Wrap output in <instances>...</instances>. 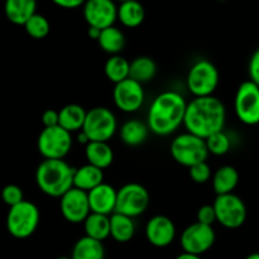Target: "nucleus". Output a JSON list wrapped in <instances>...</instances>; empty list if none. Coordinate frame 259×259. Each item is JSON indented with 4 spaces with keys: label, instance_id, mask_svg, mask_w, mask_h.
<instances>
[{
    "label": "nucleus",
    "instance_id": "f257e3e1",
    "mask_svg": "<svg viewBox=\"0 0 259 259\" xmlns=\"http://www.w3.org/2000/svg\"><path fill=\"white\" fill-rule=\"evenodd\" d=\"M227 119L225 106L220 99L212 96L195 98L187 104L184 125L187 132L202 139L223 132Z\"/></svg>",
    "mask_w": 259,
    "mask_h": 259
},
{
    "label": "nucleus",
    "instance_id": "f03ea898",
    "mask_svg": "<svg viewBox=\"0 0 259 259\" xmlns=\"http://www.w3.org/2000/svg\"><path fill=\"white\" fill-rule=\"evenodd\" d=\"M187 104L184 96L176 91H163L157 95L147 118L149 131L159 137L175 133L184 124Z\"/></svg>",
    "mask_w": 259,
    "mask_h": 259
},
{
    "label": "nucleus",
    "instance_id": "7ed1b4c3",
    "mask_svg": "<svg viewBox=\"0 0 259 259\" xmlns=\"http://www.w3.org/2000/svg\"><path fill=\"white\" fill-rule=\"evenodd\" d=\"M75 169L65 159H43L35 171V182L45 195L61 199L73 187Z\"/></svg>",
    "mask_w": 259,
    "mask_h": 259
},
{
    "label": "nucleus",
    "instance_id": "20e7f679",
    "mask_svg": "<svg viewBox=\"0 0 259 259\" xmlns=\"http://www.w3.org/2000/svg\"><path fill=\"white\" fill-rule=\"evenodd\" d=\"M39 220L40 214L37 205L24 200L20 204L9 207L7 229L12 237L17 239H25L34 234L39 225Z\"/></svg>",
    "mask_w": 259,
    "mask_h": 259
},
{
    "label": "nucleus",
    "instance_id": "39448f33",
    "mask_svg": "<svg viewBox=\"0 0 259 259\" xmlns=\"http://www.w3.org/2000/svg\"><path fill=\"white\" fill-rule=\"evenodd\" d=\"M171 156L175 161L184 167L191 168L201 162H206L209 157L206 142L191 133L179 134L171 143Z\"/></svg>",
    "mask_w": 259,
    "mask_h": 259
},
{
    "label": "nucleus",
    "instance_id": "423d86ee",
    "mask_svg": "<svg viewBox=\"0 0 259 259\" xmlns=\"http://www.w3.org/2000/svg\"><path fill=\"white\" fill-rule=\"evenodd\" d=\"M220 75L217 66L209 60H199L187 73V88L195 98L212 96L219 85Z\"/></svg>",
    "mask_w": 259,
    "mask_h": 259
},
{
    "label": "nucleus",
    "instance_id": "0eeeda50",
    "mask_svg": "<svg viewBox=\"0 0 259 259\" xmlns=\"http://www.w3.org/2000/svg\"><path fill=\"white\" fill-rule=\"evenodd\" d=\"M149 202L151 196L143 185L128 182L118 190L115 212L134 219L148 209Z\"/></svg>",
    "mask_w": 259,
    "mask_h": 259
},
{
    "label": "nucleus",
    "instance_id": "6e6552de",
    "mask_svg": "<svg viewBox=\"0 0 259 259\" xmlns=\"http://www.w3.org/2000/svg\"><path fill=\"white\" fill-rule=\"evenodd\" d=\"M118 121L113 111L104 106H96L88 111L82 132L90 142H108L116 133Z\"/></svg>",
    "mask_w": 259,
    "mask_h": 259
},
{
    "label": "nucleus",
    "instance_id": "1a4fd4ad",
    "mask_svg": "<svg viewBox=\"0 0 259 259\" xmlns=\"http://www.w3.org/2000/svg\"><path fill=\"white\" fill-rule=\"evenodd\" d=\"M72 136L60 125L43 128L38 137V151L45 159H63L72 148Z\"/></svg>",
    "mask_w": 259,
    "mask_h": 259
},
{
    "label": "nucleus",
    "instance_id": "9d476101",
    "mask_svg": "<svg viewBox=\"0 0 259 259\" xmlns=\"http://www.w3.org/2000/svg\"><path fill=\"white\" fill-rule=\"evenodd\" d=\"M212 206L217 214V222L227 229H238L247 220V206L235 194L217 196Z\"/></svg>",
    "mask_w": 259,
    "mask_h": 259
},
{
    "label": "nucleus",
    "instance_id": "9b49d317",
    "mask_svg": "<svg viewBox=\"0 0 259 259\" xmlns=\"http://www.w3.org/2000/svg\"><path fill=\"white\" fill-rule=\"evenodd\" d=\"M234 110L245 125L259 124V86L250 80L240 83L235 94Z\"/></svg>",
    "mask_w": 259,
    "mask_h": 259
},
{
    "label": "nucleus",
    "instance_id": "f8f14e48",
    "mask_svg": "<svg viewBox=\"0 0 259 259\" xmlns=\"http://www.w3.org/2000/svg\"><path fill=\"white\" fill-rule=\"evenodd\" d=\"M217 234L212 227L194 223L189 225L181 234V247L184 253L200 255L210 250L214 245Z\"/></svg>",
    "mask_w": 259,
    "mask_h": 259
},
{
    "label": "nucleus",
    "instance_id": "ddd939ff",
    "mask_svg": "<svg viewBox=\"0 0 259 259\" xmlns=\"http://www.w3.org/2000/svg\"><path fill=\"white\" fill-rule=\"evenodd\" d=\"M60 210L65 220L72 224H80L91 214L88 192L72 187L60 199Z\"/></svg>",
    "mask_w": 259,
    "mask_h": 259
},
{
    "label": "nucleus",
    "instance_id": "4468645a",
    "mask_svg": "<svg viewBox=\"0 0 259 259\" xmlns=\"http://www.w3.org/2000/svg\"><path fill=\"white\" fill-rule=\"evenodd\" d=\"M143 85L132 78L121 81L114 86L113 100L116 108L124 113H134L139 110L144 103Z\"/></svg>",
    "mask_w": 259,
    "mask_h": 259
},
{
    "label": "nucleus",
    "instance_id": "2eb2a0df",
    "mask_svg": "<svg viewBox=\"0 0 259 259\" xmlns=\"http://www.w3.org/2000/svg\"><path fill=\"white\" fill-rule=\"evenodd\" d=\"M83 18L89 27L106 29L118 19V7L111 0H89L83 4Z\"/></svg>",
    "mask_w": 259,
    "mask_h": 259
},
{
    "label": "nucleus",
    "instance_id": "dca6fc26",
    "mask_svg": "<svg viewBox=\"0 0 259 259\" xmlns=\"http://www.w3.org/2000/svg\"><path fill=\"white\" fill-rule=\"evenodd\" d=\"M144 233L149 244L156 248H166L176 238V227L166 215H154L147 223Z\"/></svg>",
    "mask_w": 259,
    "mask_h": 259
},
{
    "label": "nucleus",
    "instance_id": "f3484780",
    "mask_svg": "<svg viewBox=\"0 0 259 259\" xmlns=\"http://www.w3.org/2000/svg\"><path fill=\"white\" fill-rule=\"evenodd\" d=\"M88 196L91 212L108 215V217L115 212L118 190L114 189L111 185L104 182L100 186L95 187L90 192H88Z\"/></svg>",
    "mask_w": 259,
    "mask_h": 259
},
{
    "label": "nucleus",
    "instance_id": "a211bd4d",
    "mask_svg": "<svg viewBox=\"0 0 259 259\" xmlns=\"http://www.w3.org/2000/svg\"><path fill=\"white\" fill-rule=\"evenodd\" d=\"M85 157L89 164L104 171L113 163L114 152L108 142H90L85 146Z\"/></svg>",
    "mask_w": 259,
    "mask_h": 259
},
{
    "label": "nucleus",
    "instance_id": "6ab92c4d",
    "mask_svg": "<svg viewBox=\"0 0 259 259\" xmlns=\"http://www.w3.org/2000/svg\"><path fill=\"white\" fill-rule=\"evenodd\" d=\"M104 184V171L95 166L86 163L75 169L73 175V187L90 192L95 187Z\"/></svg>",
    "mask_w": 259,
    "mask_h": 259
},
{
    "label": "nucleus",
    "instance_id": "aec40b11",
    "mask_svg": "<svg viewBox=\"0 0 259 259\" xmlns=\"http://www.w3.org/2000/svg\"><path fill=\"white\" fill-rule=\"evenodd\" d=\"M37 3L34 0H8L4 12L8 19L17 25H25L35 14Z\"/></svg>",
    "mask_w": 259,
    "mask_h": 259
},
{
    "label": "nucleus",
    "instance_id": "412c9836",
    "mask_svg": "<svg viewBox=\"0 0 259 259\" xmlns=\"http://www.w3.org/2000/svg\"><path fill=\"white\" fill-rule=\"evenodd\" d=\"M211 182L217 196L233 194L239 184V174L233 166H223L214 172Z\"/></svg>",
    "mask_w": 259,
    "mask_h": 259
},
{
    "label": "nucleus",
    "instance_id": "4be33fe9",
    "mask_svg": "<svg viewBox=\"0 0 259 259\" xmlns=\"http://www.w3.org/2000/svg\"><path fill=\"white\" fill-rule=\"evenodd\" d=\"M148 124L139 119H131L126 120L120 126V138L125 146L138 147L147 141L149 134Z\"/></svg>",
    "mask_w": 259,
    "mask_h": 259
},
{
    "label": "nucleus",
    "instance_id": "5701e85b",
    "mask_svg": "<svg viewBox=\"0 0 259 259\" xmlns=\"http://www.w3.org/2000/svg\"><path fill=\"white\" fill-rule=\"evenodd\" d=\"M60 121L58 125L63 128L65 131L70 132H81L85 124L86 114L88 111L78 104H68V105L63 106L60 111Z\"/></svg>",
    "mask_w": 259,
    "mask_h": 259
},
{
    "label": "nucleus",
    "instance_id": "b1692460",
    "mask_svg": "<svg viewBox=\"0 0 259 259\" xmlns=\"http://www.w3.org/2000/svg\"><path fill=\"white\" fill-rule=\"evenodd\" d=\"M83 232L86 237L104 242L110 237V217L91 212L83 222Z\"/></svg>",
    "mask_w": 259,
    "mask_h": 259
},
{
    "label": "nucleus",
    "instance_id": "393cba45",
    "mask_svg": "<svg viewBox=\"0 0 259 259\" xmlns=\"http://www.w3.org/2000/svg\"><path fill=\"white\" fill-rule=\"evenodd\" d=\"M136 234V224L132 218L114 212L110 215V237L118 243H126Z\"/></svg>",
    "mask_w": 259,
    "mask_h": 259
},
{
    "label": "nucleus",
    "instance_id": "a878e982",
    "mask_svg": "<svg viewBox=\"0 0 259 259\" xmlns=\"http://www.w3.org/2000/svg\"><path fill=\"white\" fill-rule=\"evenodd\" d=\"M105 258V248L103 242L83 235L75 243L71 253V259H104Z\"/></svg>",
    "mask_w": 259,
    "mask_h": 259
},
{
    "label": "nucleus",
    "instance_id": "bb28decb",
    "mask_svg": "<svg viewBox=\"0 0 259 259\" xmlns=\"http://www.w3.org/2000/svg\"><path fill=\"white\" fill-rule=\"evenodd\" d=\"M146 18V10L138 2L128 0L118 7V19L126 28H137L143 23Z\"/></svg>",
    "mask_w": 259,
    "mask_h": 259
},
{
    "label": "nucleus",
    "instance_id": "cd10ccee",
    "mask_svg": "<svg viewBox=\"0 0 259 259\" xmlns=\"http://www.w3.org/2000/svg\"><path fill=\"white\" fill-rule=\"evenodd\" d=\"M157 73V63L153 58L141 56L134 58L131 62V71H129V78L137 81L139 83H146L153 80Z\"/></svg>",
    "mask_w": 259,
    "mask_h": 259
},
{
    "label": "nucleus",
    "instance_id": "c85d7f7f",
    "mask_svg": "<svg viewBox=\"0 0 259 259\" xmlns=\"http://www.w3.org/2000/svg\"><path fill=\"white\" fill-rule=\"evenodd\" d=\"M98 43L104 52L109 53L110 56H116L123 51L125 46V35L119 28L113 25L101 30Z\"/></svg>",
    "mask_w": 259,
    "mask_h": 259
},
{
    "label": "nucleus",
    "instance_id": "c756f323",
    "mask_svg": "<svg viewBox=\"0 0 259 259\" xmlns=\"http://www.w3.org/2000/svg\"><path fill=\"white\" fill-rule=\"evenodd\" d=\"M129 71H131V62L120 55L110 56L104 66L106 78L114 85L129 78Z\"/></svg>",
    "mask_w": 259,
    "mask_h": 259
},
{
    "label": "nucleus",
    "instance_id": "7c9ffc66",
    "mask_svg": "<svg viewBox=\"0 0 259 259\" xmlns=\"http://www.w3.org/2000/svg\"><path fill=\"white\" fill-rule=\"evenodd\" d=\"M25 32L30 35L32 38L35 39H42V38L47 37L50 34L51 25L48 22L47 18L42 14H38L35 13L32 18L27 22V24L24 25Z\"/></svg>",
    "mask_w": 259,
    "mask_h": 259
},
{
    "label": "nucleus",
    "instance_id": "2f4dec72",
    "mask_svg": "<svg viewBox=\"0 0 259 259\" xmlns=\"http://www.w3.org/2000/svg\"><path fill=\"white\" fill-rule=\"evenodd\" d=\"M205 142H206L209 153L214 154V156H225L232 148V141H230L229 136L224 132L212 134L211 137L205 139Z\"/></svg>",
    "mask_w": 259,
    "mask_h": 259
},
{
    "label": "nucleus",
    "instance_id": "473e14b6",
    "mask_svg": "<svg viewBox=\"0 0 259 259\" xmlns=\"http://www.w3.org/2000/svg\"><path fill=\"white\" fill-rule=\"evenodd\" d=\"M2 199L9 207H13L24 201L22 189L17 185H7L2 191Z\"/></svg>",
    "mask_w": 259,
    "mask_h": 259
},
{
    "label": "nucleus",
    "instance_id": "72a5a7b5",
    "mask_svg": "<svg viewBox=\"0 0 259 259\" xmlns=\"http://www.w3.org/2000/svg\"><path fill=\"white\" fill-rule=\"evenodd\" d=\"M190 169V177L196 184H206L210 179H212L211 167L209 166L207 162H201L195 166H192Z\"/></svg>",
    "mask_w": 259,
    "mask_h": 259
},
{
    "label": "nucleus",
    "instance_id": "f704fd0d",
    "mask_svg": "<svg viewBox=\"0 0 259 259\" xmlns=\"http://www.w3.org/2000/svg\"><path fill=\"white\" fill-rule=\"evenodd\" d=\"M197 223L204 225H209L212 227L214 223H217V214H215V209L212 206V204H206L202 205L199 210H197Z\"/></svg>",
    "mask_w": 259,
    "mask_h": 259
},
{
    "label": "nucleus",
    "instance_id": "c9c22d12",
    "mask_svg": "<svg viewBox=\"0 0 259 259\" xmlns=\"http://www.w3.org/2000/svg\"><path fill=\"white\" fill-rule=\"evenodd\" d=\"M248 72H249V80L259 86V48L254 51V53L250 57Z\"/></svg>",
    "mask_w": 259,
    "mask_h": 259
},
{
    "label": "nucleus",
    "instance_id": "e433bc0d",
    "mask_svg": "<svg viewBox=\"0 0 259 259\" xmlns=\"http://www.w3.org/2000/svg\"><path fill=\"white\" fill-rule=\"evenodd\" d=\"M58 121H60V114L57 110L53 109H48L42 114V123L45 128H52V126H57Z\"/></svg>",
    "mask_w": 259,
    "mask_h": 259
},
{
    "label": "nucleus",
    "instance_id": "4c0bfd02",
    "mask_svg": "<svg viewBox=\"0 0 259 259\" xmlns=\"http://www.w3.org/2000/svg\"><path fill=\"white\" fill-rule=\"evenodd\" d=\"M55 4L57 7L63 8V9H76V8L81 7L85 3L82 0H55Z\"/></svg>",
    "mask_w": 259,
    "mask_h": 259
},
{
    "label": "nucleus",
    "instance_id": "58836bf2",
    "mask_svg": "<svg viewBox=\"0 0 259 259\" xmlns=\"http://www.w3.org/2000/svg\"><path fill=\"white\" fill-rule=\"evenodd\" d=\"M100 33L101 30L98 29V28H94V27H89L88 28V35L94 40H98L100 38Z\"/></svg>",
    "mask_w": 259,
    "mask_h": 259
},
{
    "label": "nucleus",
    "instance_id": "ea45409f",
    "mask_svg": "<svg viewBox=\"0 0 259 259\" xmlns=\"http://www.w3.org/2000/svg\"><path fill=\"white\" fill-rule=\"evenodd\" d=\"M77 141H78V143H81V144H85V146H88V144L90 143V139H89V137L86 136V134L83 133L82 131H81L80 133L77 134Z\"/></svg>",
    "mask_w": 259,
    "mask_h": 259
},
{
    "label": "nucleus",
    "instance_id": "a19ab883",
    "mask_svg": "<svg viewBox=\"0 0 259 259\" xmlns=\"http://www.w3.org/2000/svg\"><path fill=\"white\" fill-rule=\"evenodd\" d=\"M176 259H202L200 255H194V254H189V253H181L176 257Z\"/></svg>",
    "mask_w": 259,
    "mask_h": 259
},
{
    "label": "nucleus",
    "instance_id": "79ce46f5",
    "mask_svg": "<svg viewBox=\"0 0 259 259\" xmlns=\"http://www.w3.org/2000/svg\"><path fill=\"white\" fill-rule=\"evenodd\" d=\"M245 259H259V252H255V253H250L249 255H248Z\"/></svg>",
    "mask_w": 259,
    "mask_h": 259
},
{
    "label": "nucleus",
    "instance_id": "37998d69",
    "mask_svg": "<svg viewBox=\"0 0 259 259\" xmlns=\"http://www.w3.org/2000/svg\"><path fill=\"white\" fill-rule=\"evenodd\" d=\"M56 259H71V257H60V258H56Z\"/></svg>",
    "mask_w": 259,
    "mask_h": 259
}]
</instances>
